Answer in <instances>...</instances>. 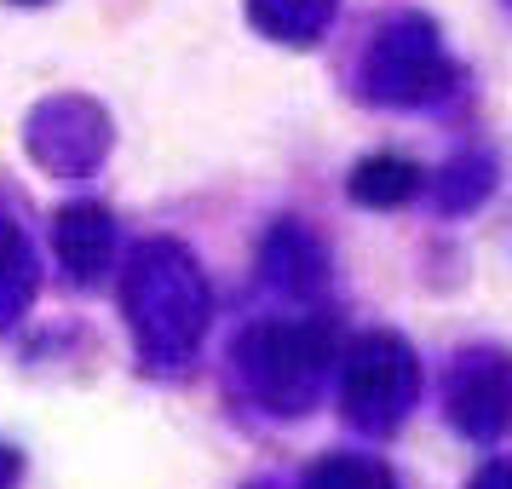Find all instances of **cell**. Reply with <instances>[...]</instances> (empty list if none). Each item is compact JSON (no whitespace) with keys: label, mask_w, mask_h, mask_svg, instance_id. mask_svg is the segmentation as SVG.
Instances as JSON below:
<instances>
[{"label":"cell","mask_w":512,"mask_h":489,"mask_svg":"<svg viewBox=\"0 0 512 489\" xmlns=\"http://www.w3.org/2000/svg\"><path fill=\"white\" fill-rule=\"evenodd\" d=\"M121 317L150 374L179 380L196 369L213 323V282L179 236H150L121 271Z\"/></svg>","instance_id":"1"},{"label":"cell","mask_w":512,"mask_h":489,"mask_svg":"<svg viewBox=\"0 0 512 489\" xmlns=\"http://www.w3.org/2000/svg\"><path fill=\"white\" fill-rule=\"evenodd\" d=\"M340 363V328L328 311H294V317H254L231 340V374L277 420L311 415L328 392V374Z\"/></svg>","instance_id":"2"},{"label":"cell","mask_w":512,"mask_h":489,"mask_svg":"<svg viewBox=\"0 0 512 489\" xmlns=\"http://www.w3.org/2000/svg\"><path fill=\"white\" fill-rule=\"evenodd\" d=\"M461 87V64L455 52L443 47V29L415 12V6H397L363 41L357 58V93L380 104V110H432L443 98H455Z\"/></svg>","instance_id":"3"},{"label":"cell","mask_w":512,"mask_h":489,"mask_svg":"<svg viewBox=\"0 0 512 489\" xmlns=\"http://www.w3.org/2000/svg\"><path fill=\"white\" fill-rule=\"evenodd\" d=\"M334 369H340V415L369 438H392L415 415L420 386H426L415 346L392 328H369L351 346H340Z\"/></svg>","instance_id":"4"},{"label":"cell","mask_w":512,"mask_h":489,"mask_svg":"<svg viewBox=\"0 0 512 489\" xmlns=\"http://www.w3.org/2000/svg\"><path fill=\"white\" fill-rule=\"evenodd\" d=\"M24 150L47 179H93L116 150V121L87 93H52L24 116Z\"/></svg>","instance_id":"5"},{"label":"cell","mask_w":512,"mask_h":489,"mask_svg":"<svg viewBox=\"0 0 512 489\" xmlns=\"http://www.w3.org/2000/svg\"><path fill=\"white\" fill-rule=\"evenodd\" d=\"M443 409H449V426H455L466 443H484V449H495V443H501V432H507V415H512L507 351H501V346L461 351V357H455V369H449Z\"/></svg>","instance_id":"6"},{"label":"cell","mask_w":512,"mask_h":489,"mask_svg":"<svg viewBox=\"0 0 512 489\" xmlns=\"http://www.w3.org/2000/svg\"><path fill=\"white\" fill-rule=\"evenodd\" d=\"M52 259L75 288H93L116 265V213L104 202H64L52 213Z\"/></svg>","instance_id":"7"},{"label":"cell","mask_w":512,"mask_h":489,"mask_svg":"<svg viewBox=\"0 0 512 489\" xmlns=\"http://www.w3.org/2000/svg\"><path fill=\"white\" fill-rule=\"evenodd\" d=\"M259 271L271 288L294 294V300H317L328 288V242L305 219H277L265 242H259Z\"/></svg>","instance_id":"8"},{"label":"cell","mask_w":512,"mask_h":489,"mask_svg":"<svg viewBox=\"0 0 512 489\" xmlns=\"http://www.w3.org/2000/svg\"><path fill=\"white\" fill-rule=\"evenodd\" d=\"M426 185V173H420L409 156H397V150H374L363 162L346 173V196L357 208L369 213H392V208H409Z\"/></svg>","instance_id":"9"},{"label":"cell","mask_w":512,"mask_h":489,"mask_svg":"<svg viewBox=\"0 0 512 489\" xmlns=\"http://www.w3.org/2000/svg\"><path fill=\"white\" fill-rule=\"evenodd\" d=\"M495 185H501V162L489 156V150H466V156H455V162H443L438 173H426V185L432 190V208L449 213V219H461V213H478L495 196Z\"/></svg>","instance_id":"10"},{"label":"cell","mask_w":512,"mask_h":489,"mask_svg":"<svg viewBox=\"0 0 512 489\" xmlns=\"http://www.w3.org/2000/svg\"><path fill=\"white\" fill-rule=\"evenodd\" d=\"M340 12V0H248V24L282 47H317Z\"/></svg>","instance_id":"11"},{"label":"cell","mask_w":512,"mask_h":489,"mask_svg":"<svg viewBox=\"0 0 512 489\" xmlns=\"http://www.w3.org/2000/svg\"><path fill=\"white\" fill-rule=\"evenodd\" d=\"M35 288H41L35 248H29L24 225H18L12 213H0V334L35 305Z\"/></svg>","instance_id":"12"},{"label":"cell","mask_w":512,"mask_h":489,"mask_svg":"<svg viewBox=\"0 0 512 489\" xmlns=\"http://www.w3.org/2000/svg\"><path fill=\"white\" fill-rule=\"evenodd\" d=\"M300 489H397V472L380 455H357V449H334L323 461L305 466Z\"/></svg>","instance_id":"13"},{"label":"cell","mask_w":512,"mask_h":489,"mask_svg":"<svg viewBox=\"0 0 512 489\" xmlns=\"http://www.w3.org/2000/svg\"><path fill=\"white\" fill-rule=\"evenodd\" d=\"M466 489H507V455H489V461L472 472V484Z\"/></svg>","instance_id":"14"},{"label":"cell","mask_w":512,"mask_h":489,"mask_svg":"<svg viewBox=\"0 0 512 489\" xmlns=\"http://www.w3.org/2000/svg\"><path fill=\"white\" fill-rule=\"evenodd\" d=\"M18 478H24V455L12 443H0V489H18Z\"/></svg>","instance_id":"15"},{"label":"cell","mask_w":512,"mask_h":489,"mask_svg":"<svg viewBox=\"0 0 512 489\" xmlns=\"http://www.w3.org/2000/svg\"><path fill=\"white\" fill-rule=\"evenodd\" d=\"M12 6H47V0H12Z\"/></svg>","instance_id":"16"}]
</instances>
